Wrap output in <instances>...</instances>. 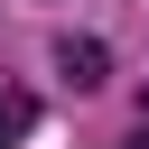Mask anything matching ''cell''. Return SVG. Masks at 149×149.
Segmentation results:
<instances>
[{
	"instance_id": "cell-1",
	"label": "cell",
	"mask_w": 149,
	"mask_h": 149,
	"mask_svg": "<svg viewBox=\"0 0 149 149\" xmlns=\"http://www.w3.org/2000/svg\"><path fill=\"white\" fill-rule=\"evenodd\" d=\"M56 65H65V74H74V93H93V84H102V65H112V56H102V47H93V37H65V47H56Z\"/></svg>"
},
{
	"instance_id": "cell-2",
	"label": "cell",
	"mask_w": 149,
	"mask_h": 149,
	"mask_svg": "<svg viewBox=\"0 0 149 149\" xmlns=\"http://www.w3.org/2000/svg\"><path fill=\"white\" fill-rule=\"evenodd\" d=\"M19 130H28V102H19V93H0V149H9Z\"/></svg>"
}]
</instances>
